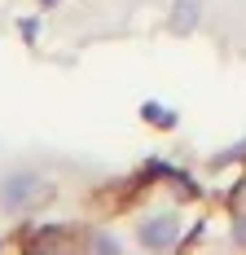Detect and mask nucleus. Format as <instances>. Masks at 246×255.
<instances>
[{"label":"nucleus","mask_w":246,"mask_h":255,"mask_svg":"<svg viewBox=\"0 0 246 255\" xmlns=\"http://www.w3.org/2000/svg\"><path fill=\"white\" fill-rule=\"evenodd\" d=\"M233 238H238V247H246V216L238 220V229H233Z\"/></svg>","instance_id":"nucleus-6"},{"label":"nucleus","mask_w":246,"mask_h":255,"mask_svg":"<svg viewBox=\"0 0 246 255\" xmlns=\"http://www.w3.org/2000/svg\"><path fill=\"white\" fill-rule=\"evenodd\" d=\"M176 238H180V220H176L172 211L145 216V225H141V242H145L149 251H167V247H176Z\"/></svg>","instance_id":"nucleus-2"},{"label":"nucleus","mask_w":246,"mask_h":255,"mask_svg":"<svg viewBox=\"0 0 246 255\" xmlns=\"http://www.w3.org/2000/svg\"><path fill=\"white\" fill-rule=\"evenodd\" d=\"M141 115H145L154 128H163V132L176 128V110H167V106H158V102H145V106H141Z\"/></svg>","instance_id":"nucleus-4"},{"label":"nucleus","mask_w":246,"mask_h":255,"mask_svg":"<svg viewBox=\"0 0 246 255\" xmlns=\"http://www.w3.org/2000/svg\"><path fill=\"white\" fill-rule=\"evenodd\" d=\"M198 9H202V0H176L172 4V31H194Z\"/></svg>","instance_id":"nucleus-3"},{"label":"nucleus","mask_w":246,"mask_h":255,"mask_svg":"<svg viewBox=\"0 0 246 255\" xmlns=\"http://www.w3.org/2000/svg\"><path fill=\"white\" fill-rule=\"evenodd\" d=\"M93 247H97V251H119V242H115V238H97Z\"/></svg>","instance_id":"nucleus-5"},{"label":"nucleus","mask_w":246,"mask_h":255,"mask_svg":"<svg viewBox=\"0 0 246 255\" xmlns=\"http://www.w3.org/2000/svg\"><path fill=\"white\" fill-rule=\"evenodd\" d=\"M49 198H53V185L35 172H18V176H9L0 185V203L9 211H31V207L49 203Z\"/></svg>","instance_id":"nucleus-1"}]
</instances>
